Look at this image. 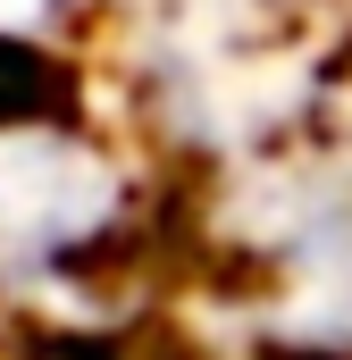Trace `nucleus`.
Listing matches in <instances>:
<instances>
[{
  "label": "nucleus",
  "mask_w": 352,
  "mask_h": 360,
  "mask_svg": "<svg viewBox=\"0 0 352 360\" xmlns=\"http://www.w3.org/2000/svg\"><path fill=\"white\" fill-rule=\"evenodd\" d=\"M143 243V168L76 101H0V302H76Z\"/></svg>",
  "instance_id": "obj_1"
}]
</instances>
